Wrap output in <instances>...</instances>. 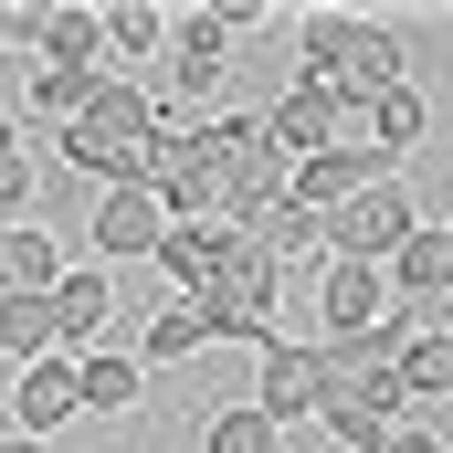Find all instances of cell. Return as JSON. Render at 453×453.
Instances as JSON below:
<instances>
[{
	"mask_svg": "<svg viewBox=\"0 0 453 453\" xmlns=\"http://www.w3.org/2000/svg\"><path fill=\"white\" fill-rule=\"evenodd\" d=\"M0 453H53V443H32V433H0Z\"/></svg>",
	"mask_w": 453,
	"mask_h": 453,
	"instance_id": "cell-30",
	"label": "cell"
},
{
	"mask_svg": "<svg viewBox=\"0 0 453 453\" xmlns=\"http://www.w3.org/2000/svg\"><path fill=\"white\" fill-rule=\"evenodd\" d=\"M411 232H422L411 190H401V180H380L369 201L327 211V264H401V253H411Z\"/></svg>",
	"mask_w": 453,
	"mask_h": 453,
	"instance_id": "cell-3",
	"label": "cell"
},
{
	"mask_svg": "<svg viewBox=\"0 0 453 453\" xmlns=\"http://www.w3.org/2000/svg\"><path fill=\"white\" fill-rule=\"evenodd\" d=\"M264 242H274L285 264H296V253H327V211H306V201H285V211L264 222Z\"/></svg>",
	"mask_w": 453,
	"mask_h": 453,
	"instance_id": "cell-25",
	"label": "cell"
},
{
	"mask_svg": "<svg viewBox=\"0 0 453 453\" xmlns=\"http://www.w3.org/2000/svg\"><path fill=\"white\" fill-rule=\"evenodd\" d=\"M296 74H317V85H338L348 106H358V127H369V106L390 96V85H411V53H401V32L390 21H369V11H296Z\"/></svg>",
	"mask_w": 453,
	"mask_h": 453,
	"instance_id": "cell-1",
	"label": "cell"
},
{
	"mask_svg": "<svg viewBox=\"0 0 453 453\" xmlns=\"http://www.w3.org/2000/svg\"><path fill=\"white\" fill-rule=\"evenodd\" d=\"M201 453H285V422H264L253 401H222L201 422Z\"/></svg>",
	"mask_w": 453,
	"mask_h": 453,
	"instance_id": "cell-23",
	"label": "cell"
},
{
	"mask_svg": "<svg viewBox=\"0 0 453 453\" xmlns=\"http://www.w3.org/2000/svg\"><path fill=\"white\" fill-rule=\"evenodd\" d=\"M222 264H232V222H169V242H158V274H169L190 306L222 285Z\"/></svg>",
	"mask_w": 453,
	"mask_h": 453,
	"instance_id": "cell-14",
	"label": "cell"
},
{
	"mask_svg": "<svg viewBox=\"0 0 453 453\" xmlns=\"http://www.w3.org/2000/svg\"><path fill=\"white\" fill-rule=\"evenodd\" d=\"M158 201H169V222H222V158H211V116H180L169 169H158Z\"/></svg>",
	"mask_w": 453,
	"mask_h": 453,
	"instance_id": "cell-7",
	"label": "cell"
},
{
	"mask_svg": "<svg viewBox=\"0 0 453 453\" xmlns=\"http://www.w3.org/2000/svg\"><path fill=\"white\" fill-rule=\"evenodd\" d=\"M390 296H401L411 317H453V222L411 232V253L390 264Z\"/></svg>",
	"mask_w": 453,
	"mask_h": 453,
	"instance_id": "cell-12",
	"label": "cell"
},
{
	"mask_svg": "<svg viewBox=\"0 0 453 453\" xmlns=\"http://www.w3.org/2000/svg\"><path fill=\"white\" fill-rule=\"evenodd\" d=\"M317 433H327L338 453H390V433H401V411H390V401H369V390H327Z\"/></svg>",
	"mask_w": 453,
	"mask_h": 453,
	"instance_id": "cell-17",
	"label": "cell"
},
{
	"mask_svg": "<svg viewBox=\"0 0 453 453\" xmlns=\"http://www.w3.org/2000/svg\"><path fill=\"white\" fill-rule=\"evenodd\" d=\"M53 317H64V358L116 348V274H106V264H74V274L53 285Z\"/></svg>",
	"mask_w": 453,
	"mask_h": 453,
	"instance_id": "cell-11",
	"label": "cell"
},
{
	"mask_svg": "<svg viewBox=\"0 0 453 453\" xmlns=\"http://www.w3.org/2000/svg\"><path fill=\"white\" fill-rule=\"evenodd\" d=\"M169 21H180V11H158V0H116V11H106V42H116V53H169Z\"/></svg>",
	"mask_w": 453,
	"mask_h": 453,
	"instance_id": "cell-24",
	"label": "cell"
},
{
	"mask_svg": "<svg viewBox=\"0 0 453 453\" xmlns=\"http://www.w3.org/2000/svg\"><path fill=\"white\" fill-rule=\"evenodd\" d=\"M116 74V64H106ZM106 74H64V64H21V106L42 116V127H53V137H64V127H85V116H96V85H106Z\"/></svg>",
	"mask_w": 453,
	"mask_h": 453,
	"instance_id": "cell-15",
	"label": "cell"
},
{
	"mask_svg": "<svg viewBox=\"0 0 453 453\" xmlns=\"http://www.w3.org/2000/svg\"><path fill=\"white\" fill-rule=\"evenodd\" d=\"M0 53H32V11L21 0H0Z\"/></svg>",
	"mask_w": 453,
	"mask_h": 453,
	"instance_id": "cell-27",
	"label": "cell"
},
{
	"mask_svg": "<svg viewBox=\"0 0 453 453\" xmlns=\"http://www.w3.org/2000/svg\"><path fill=\"white\" fill-rule=\"evenodd\" d=\"M0 296H11V264H0Z\"/></svg>",
	"mask_w": 453,
	"mask_h": 453,
	"instance_id": "cell-31",
	"label": "cell"
},
{
	"mask_svg": "<svg viewBox=\"0 0 453 453\" xmlns=\"http://www.w3.org/2000/svg\"><path fill=\"white\" fill-rule=\"evenodd\" d=\"M74 380H85V411H137V390H148V358H137V348H85V358H74Z\"/></svg>",
	"mask_w": 453,
	"mask_h": 453,
	"instance_id": "cell-19",
	"label": "cell"
},
{
	"mask_svg": "<svg viewBox=\"0 0 453 453\" xmlns=\"http://www.w3.org/2000/svg\"><path fill=\"white\" fill-rule=\"evenodd\" d=\"M358 137H369L380 158H411V148L433 137V96H422V85H390V96L369 106V127H358Z\"/></svg>",
	"mask_w": 453,
	"mask_h": 453,
	"instance_id": "cell-20",
	"label": "cell"
},
{
	"mask_svg": "<svg viewBox=\"0 0 453 453\" xmlns=\"http://www.w3.org/2000/svg\"><path fill=\"white\" fill-rule=\"evenodd\" d=\"M11 158H32V148H21V116H0V169H11Z\"/></svg>",
	"mask_w": 453,
	"mask_h": 453,
	"instance_id": "cell-29",
	"label": "cell"
},
{
	"mask_svg": "<svg viewBox=\"0 0 453 453\" xmlns=\"http://www.w3.org/2000/svg\"><path fill=\"white\" fill-rule=\"evenodd\" d=\"M0 264H11V296H53L74 264H64V242L42 222H21V232H0Z\"/></svg>",
	"mask_w": 453,
	"mask_h": 453,
	"instance_id": "cell-21",
	"label": "cell"
},
{
	"mask_svg": "<svg viewBox=\"0 0 453 453\" xmlns=\"http://www.w3.org/2000/svg\"><path fill=\"white\" fill-rule=\"evenodd\" d=\"M264 137L285 148V158H327V148H348L358 137V106H348L338 85H317V74H296L274 106H264Z\"/></svg>",
	"mask_w": 453,
	"mask_h": 453,
	"instance_id": "cell-5",
	"label": "cell"
},
{
	"mask_svg": "<svg viewBox=\"0 0 453 453\" xmlns=\"http://www.w3.org/2000/svg\"><path fill=\"white\" fill-rule=\"evenodd\" d=\"M211 348V306H190V296H169L148 327H137V358L148 369H180V358H201Z\"/></svg>",
	"mask_w": 453,
	"mask_h": 453,
	"instance_id": "cell-18",
	"label": "cell"
},
{
	"mask_svg": "<svg viewBox=\"0 0 453 453\" xmlns=\"http://www.w3.org/2000/svg\"><path fill=\"white\" fill-rule=\"evenodd\" d=\"M390 453H453V443L433 433V422H401V433H390Z\"/></svg>",
	"mask_w": 453,
	"mask_h": 453,
	"instance_id": "cell-28",
	"label": "cell"
},
{
	"mask_svg": "<svg viewBox=\"0 0 453 453\" xmlns=\"http://www.w3.org/2000/svg\"><path fill=\"white\" fill-rule=\"evenodd\" d=\"M222 64H232V21H222V11H180V21H169V85H180V116L222 85Z\"/></svg>",
	"mask_w": 453,
	"mask_h": 453,
	"instance_id": "cell-9",
	"label": "cell"
},
{
	"mask_svg": "<svg viewBox=\"0 0 453 453\" xmlns=\"http://www.w3.org/2000/svg\"><path fill=\"white\" fill-rule=\"evenodd\" d=\"M74 411H85V380H74V358H42V369H21V380H11V433L53 443Z\"/></svg>",
	"mask_w": 453,
	"mask_h": 453,
	"instance_id": "cell-13",
	"label": "cell"
},
{
	"mask_svg": "<svg viewBox=\"0 0 453 453\" xmlns=\"http://www.w3.org/2000/svg\"><path fill=\"white\" fill-rule=\"evenodd\" d=\"M401 390H411V411L453 401V317H433V327L411 338V358H401Z\"/></svg>",
	"mask_w": 453,
	"mask_h": 453,
	"instance_id": "cell-22",
	"label": "cell"
},
{
	"mask_svg": "<svg viewBox=\"0 0 453 453\" xmlns=\"http://www.w3.org/2000/svg\"><path fill=\"white\" fill-rule=\"evenodd\" d=\"M0 358H11V369L64 358V317H53V296H0Z\"/></svg>",
	"mask_w": 453,
	"mask_h": 453,
	"instance_id": "cell-16",
	"label": "cell"
},
{
	"mask_svg": "<svg viewBox=\"0 0 453 453\" xmlns=\"http://www.w3.org/2000/svg\"><path fill=\"white\" fill-rule=\"evenodd\" d=\"M106 11L96 0H42L32 11V64H64V74H106Z\"/></svg>",
	"mask_w": 453,
	"mask_h": 453,
	"instance_id": "cell-8",
	"label": "cell"
},
{
	"mask_svg": "<svg viewBox=\"0 0 453 453\" xmlns=\"http://www.w3.org/2000/svg\"><path fill=\"white\" fill-rule=\"evenodd\" d=\"M21 222H42V169H32V158L0 169V232H21Z\"/></svg>",
	"mask_w": 453,
	"mask_h": 453,
	"instance_id": "cell-26",
	"label": "cell"
},
{
	"mask_svg": "<svg viewBox=\"0 0 453 453\" xmlns=\"http://www.w3.org/2000/svg\"><path fill=\"white\" fill-rule=\"evenodd\" d=\"M85 242H96V264H158V242H169V201L158 190H96V211H85Z\"/></svg>",
	"mask_w": 453,
	"mask_h": 453,
	"instance_id": "cell-6",
	"label": "cell"
},
{
	"mask_svg": "<svg viewBox=\"0 0 453 453\" xmlns=\"http://www.w3.org/2000/svg\"><path fill=\"white\" fill-rule=\"evenodd\" d=\"M327 390H338V380H327V348H317V338H274L242 401H253L264 422H285V433H296V422H317V411H327Z\"/></svg>",
	"mask_w": 453,
	"mask_h": 453,
	"instance_id": "cell-4",
	"label": "cell"
},
{
	"mask_svg": "<svg viewBox=\"0 0 453 453\" xmlns=\"http://www.w3.org/2000/svg\"><path fill=\"white\" fill-rule=\"evenodd\" d=\"M390 306H401V296H390V264H327V285H317L327 338H369Z\"/></svg>",
	"mask_w": 453,
	"mask_h": 453,
	"instance_id": "cell-10",
	"label": "cell"
},
{
	"mask_svg": "<svg viewBox=\"0 0 453 453\" xmlns=\"http://www.w3.org/2000/svg\"><path fill=\"white\" fill-rule=\"evenodd\" d=\"M274 296H285V253H274L264 232H232L222 285L201 296V306H211V338H232V348H253V358H264V348L285 338V327H274Z\"/></svg>",
	"mask_w": 453,
	"mask_h": 453,
	"instance_id": "cell-2",
	"label": "cell"
}]
</instances>
